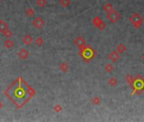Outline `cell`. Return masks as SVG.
Wrapping results in <instances>:
<instances>
[{"mask_svg": "<svg viewBox=\"0 0 144 122\" xmlns=\"http://www.w3.org/2000/svg\"><path fill=\"white\" fill-rule=\"evenodd\" d=\"M114 70V66L112 65L111 64H105V70L106 72H108V73H111V72H112Z\"/></svg>", "mask_w": 144, "mask_h": 122, "instance_id": "obj_13", "label": "cell"}, {"mask_svg": "<svg viewBox=\"0 0 144 122\" xmlns=\"http://www.w3.org/2000/svg\"><path fill=\"white\" fill-rule=\"evenodd\" d=\"M83 55L85 59H93L94 57V50L91 48H84L83 49Z\"/></svg>", "mask_w": 144, "mask_h": 122, "instance_id": "obj_6", "label": "cell"}, {"mask_svg": "<svg viewBox=\"0 0 144 122\" xmlns=\"http://www.w3.org/2000/svg\"><path fill=\"white\" fill-rule=\"evenodd\" d=\"M92 104L94 105H100L101 104V98L98 96H95L92 98Z\"/></svg>", "mask_w": 144, "mask_h": 122, "instance_id": "obj_11", "label": "cell"}, {"mask_svg": "<svg viewBox=\"0 0 144 122\" xmlns=\"http://www.w3.org/2000/svg\"><path fill=\"white\" fill-rule=\"evenodd\" d=\"M120 14L118 12H116L115 10H112L111 12H109L107 14V18L110 21H111L112 23H116V21H118L120 19Z\"/></svg>", "mask_w": 144, "mask_h": 122, "instance_id": "obj_4", "label": "cell"}, {"mask_svg": "<svg viewBox=\"0 0 144 122\" xmlns=\"http://www.w3.org/2000/svg\"><path fill=\"white\" fill-rule=\"evenodd\" d=\"M117 83H118V81H117L116 78H115V77L110 78V80H109V84H110V86H111V87H116V86L117 85Z\"/></svg>", "mask_w": 144, "mask_h": 122, "instance_id": "obj_12", "label": "cell"}, {"mask_svg": "<svg viewBox=\"0 0 144 122\" xmlns=\"http://www.w3.org/2000/svg\"><path fill=\"white\" fill-rule=\"evenodd\" d=\"M34 24H35V26H36V27H38V28H40L41 26H42V24H43V21H42V20H41V19H36V21L34 22Z\"/></svg>", "mask_w": 144, "mask_h": 122, "instance_id": "obj_15", "label": "cell"}, {"mask_svg": "<svg viewBox=\"0 0 144 122\" xmlns=\"http://www.w3.org/2000/svg\"><path fill=\"white\" fill-rule=\"evenodd\" d=\"M109 59H111L112 62H116L117 60L120 59V53L117 51H113L109 55Z\"/></svg>", "mask_w": 144, "mask_h": 122, "instance_id": "obj_7", "label": "cell"}, {"mask_svg": "<svg viewBox=\"0 0 144 122\" xmlns=\"http://www.w3.org/2000/svg\"><path fill=\"white\" fill-rule=\"evenodd\" d=\"M116 51L118 52V53H120V54H122V53H124L126 51V46H125L124 44L120 43L118 46H117Z\"/></svg>", "mask_w": 144, "mask_h": 122, "instance_id": "obj_8", "label": "cell"}, {"mask_svg": "<svg viewBox=\"0 0 144 122\" xmlns=\"http://www.w3.org/2000/svg\"><path fill=\"white\" fill-rule=\"evenodd\" d=\"M131 87L133 88L132 95L135 93H141L142 91H144V79L140 75H138L136 78H134V82L132 83Z\"/></svg>", "mask_w": 144, "mask_h": 122, "instance_id": "obj_2", "label": "cell"}, {"mask_svg": "<svg viewBox=\"0 0 144 122\" xmlns=\"http://www.w3.org/2000/svg\"><path fill=\"white\" fill-rule=\"evenodd\" d=\"M8 27V26L6 25V23L4 21H0V32H3L4 30H6Z\"/></svg>", "mask_w": 144, "mask_h": 122, "instance_id": "obj_16", "label": "cell"}, {"mask_svg": "<svg viewBox=\"0 0 144 122\" xmlns=\"http://www.w3.org/2000/svg\"><path fill=\"white\" fill-rule=\"evenodd\" d=\"M126 80L127 83L131 87L132 83H133V82H134V77H133V76H131V75H127L126 77Z\"/></svg>", "mask_w": 144, "mask_h": 122, "instance_id": "obj_14", "label": "cell"}, {"mask_svg": "<svg viewBox=\"0 0 144 122\" xmlns=\"http://www.w3.org/2000/svg\"><path fill=\"white\" fill-rule=\"evenodd\" d=\"M8 93H9V97L15 102V104L19 106L24 104L25 102L28 100V98L30 97L28 86H26V84L21 80H19V82H17L9 89Z\"/></svg>", "mask_w": 144, "mask_h": 122, "instance_id": "obj_1", "label": "cell"}, {"mask_svg": "<svg viewBox=\"0 0 144 122\" xmlns=\"http://www.w3.org/2000/svg\"><path fill=\"white\" fill-rule=\"evenodd\" d=\"M103 9L105 11V12L109 13V12H111V11L114 10V8H113V5L111 4V3H106L105 5H104V7H103Z\"/></svg>", "mask_w": 144, "mask_h": 122, "instance_id": "obj_10", "label": "cell"}, {"mask_svg": "<svg viewBox=\"0 0 144 122\" xmlns=\"http://www.w3.org/2000/svg\"><path fill=\"white\" fill-rule=\"evenodd\" d=\"M75 43H76V45H77V46H78V47L81 48V47H83V46L85 44V40L83 39L82 37H78L77 39L75 40Z\"/></svg>", "mask_w": 144, "mask_h": 122, "instance_id": "obj_9", "label": "cell"}, {"mask_svg": "<svg viewBox=\"0 0 144 122\" xmlns=\"http://www.w3.org/2000/svg\"><path fill=\"white\" fill-rule=\"evenodd\" d=\"M142 59L144 60V54H143V56H142Z\"/></svg>", "mask_w": 144, "mask_h": 122, "instance_id": "obj_18", "label": "cell"}, {"mask_svg": "<svg viewBox=\"0 0 144 122\" xmlns=\"http://www.w3.org/2000/svg\"><path fill=\"white\" fill-rule=\"evenodd\" d=\"M93 23H94V25L96 26V27H98L100 30H104L105 28V23L101 20L100 17H99V16H96V17H94V20H93Z\"/></svg>", "mask_w": 144, "mask_h": 122, "instance_id": "obj_5", "label": "cell"}, {"mask_svg": "<svg viewBox=\"0 0 144 122\" xmlns=\"http://www.w3.org/2000/svg\"><path fill=\"white\" fill-rule=\"evenodd\" d=\"M130 21L135 28L140 29L143 23V18L142 17V15L137 13H134L130 17Z\"/></svg>", "mask_w": 144, "mask_h": 122, "instance_id": "obj_3", "label": "cell"}, {"mask_svg": "<svg viewBox=\"0 0 144 122\" xmlns=\"http://www.w3.org/2000/svg\"><path fill=\"white\" fill-rule=\"evenodd\" d=\"M60 3H62V4L64 7H67V5H69L70 0H60Z\"/></svg>", "mask_w": 144, "mask_h": 122, "instance_id": "obj_17", "label": "cell"}]
</instances>
